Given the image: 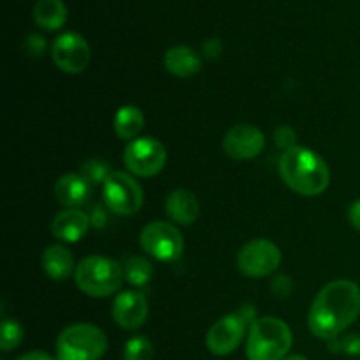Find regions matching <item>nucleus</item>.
<instances>
[{
	"label": "nucleus",
	"mask_w": 360,
	"mask_h": 360,
	"mask_svg": "<svg viewBox=\"0 0 360 360\" xmlns=\"http://www.w3.org/2000/svg\"><path fill=\"white\" fill-rule=\"evenodd\" d=\"M360 315V290L348 280L327 283L313 301L308 326L320 340H334Z\"/></svg>",
	"instance_id": "1"
},
{
	"label": "nucleus",
	"mask_w": 360,
	"mask_h": 360,
	"mask_svg": "<svg viewBox=\"0 0 360 360\" xmlns=\"http://www.w3.org/2000/svg\"><path fill=\"white\" fill-rule=\"evenodd\" d=\"M280 176L287 186L306 197H315L326 192L330 181L326 160L315 151L302 146L283 151L280 158Z\"/></svg>",
	"instance_id": "2"
},
{
	"label": "nucleus",
	"mask_w": 360,
	"mask_h": 360,
	"mask_svg": "<svg viewBox=\"0 0 360 360\" xmlns=\"http://www.w3.org/2000/svg\"><path fill=\"white\" fill-rule=\"evenodd\" d=\"M292 348V330L274 316L257 319L250 326L246 341L248 360H283Z\"/></svg>",
	"instance_id": "3"
},
{
	"label": "nucleus",
	"mask_w": 360,
	"mask_h": 360,
	"mask_svg": "<svg viewBox=\"0 0 360 360\" xmlns=\"http://www.w3.org/2000/svg\"><path fill=\"white\" fill-rule=\"evenodd\" d=\"M56 360H101L108 350V338L94 323H74L56 338Z\"/></svg>",
	"instance_id": "4"
},
{
	"label": "nucleus",
	"mask_w": 360,
	"mask_h": 360,
	"mask_svg": "<svg viewBox=\"0 0 360 360\" xmlns=\"http://www.w3.org/2000/svg\"><path fill=\"white\" fill-rule=\"evenodd\" d=\"M74 280L90 297H109L122 288L123 266L108 257H88L76 267Z\"/></svg>",
	"instance_id": "5"
},
{
	"label": "nucleus",
	"mask_w": 360,
	"mask_h": 360,
	"mask_svg": "<svg viewBox=\"0 0 360 360\" xmlns=\"http://www.w3.org/2000/svg\"><path fill=\"white\" fill-rule=\"evenodd\" d=\"M104 202L108 210H111L120 217H130L136 214L143 207L144 195L139 183L130 174L122 171H112L108 181L102 188Z\"/></svg>",
	"instance_id": "6"
},
{
	"label": "nucleus",
	"mask_w": 360,
	"mask_h": 360,
	"mask_svg": "<svg viewBox=\"0 0 360 360\" xmlns=\"http://www.w3.org/2000/svg\"><path fill=\"white\" fill-rule=\"evenodd\" d=\"M123 162L132 174L151 178L164 169L167 162V151L158 139L137 137L127 144L123 151Z\"/></svg>",
	"instance_id": "7"
},
{
	"label": "nucleus",
	"mask_w": 360,
	"mask_h": 360,
	"mask_svg": "<svg viewBox=\"0 0 360 360\" xmlns=\"http://www.w3.org/2000/svg\"><path fill=\"white\" fill-rule=\"evenodd\" d=\"M141 246L148 255L155 257L162 262H174L183 255V243L181 234L174 225L167 221H151L141 232Z\"/></svg>",
	"instance_id": "8"
},
{
	"label": "nucleus",
	"mask_w": 360,
	"mask_h": 360,
	"mask_svg": "<svg viewBox=\"0 0 360 360\" xmlns=\"http://www.w3.org/2000/svg\"><path fill=\"white\" fill-rule=\"evenodd\" d=\"M281 264V252L269 239H253L238 253V269L250 278H266Z\"/></svg>",
	"instance_id": "9"
},
{
	"label": "nucleus",
	"mask_w": 360,
	"mask_h": 360,
	"mask_svg": "<svg viewBox=\"0 0 360 360\" xmlns=\"http://www.w3.org/2000/svg\"><path fill=\"white\" fill-rule=\"evenodd\" d=\"M51 58L63 72L79 74L90 63V46L76 32H65L51 44Z\"/></svg>",
	"instance_id": "10"
},
{
	"label": "nucleus",
	"mask_w": 360,
	"mask_h": 360,
	"mask_svg": "<svg viewBox=\"0 0 360 360\" xmlns=\"http://www.w3.org/2000/svg\"><path fill=\"white\" fill-rule=\"evenodd\" d=\"M246 320L243 319L239 313H232V315L221 316L218 322L213 323L206 336V347L207 350L218 357H225L231 355L232 352L238 350L241 345L243 338L246 334Z\"/></svg>",
	"instance_id": "11"
},
{
	"label": "nucleus",
	"mask_w": 360,
	"mask_h": 360,
	"mask_svg": "<svg viewBox=\"0 0 360 360\" xmlns=\"http://www.w3.org/2000/svg\"><path fill=\"white\" fill-rule=\"evenodd\" d=\"M264 146H266V137L262 130L248 123L234 125L224 137L225 153L236 160H252L262 153Z\"/></svg>",
	"instance_id": "12"
},
{
	"label": "nucleus",
	"mask_w": 360,
	"mask_h": 360,
	"mask_svg": "<svg viewBox=\"0 0 360 360\" xmlns=\"http://www.w3.org/2000/svg\"><path fill=\"white\" fill-rule=\"evenodd\" d=\"M112 319L122 329L136 330L146 322L148 301L141 292L127 290L116 295L112 304Z\"/></svg>",
	"instance_id": "13"
},
{
	"label": "nucleus",
	"mask_w": 360,
	"mask_h": 360,
	"mask_svg": "<svg viewBox=\"0 0 360 360\" xmlns=\"http://www.w3.org/2000/svg\"><path fill=\"white\" fill-rule=\"evenodd\" d=\"M90 214L81 210H63L53 218L51 231L63 243H77L90 229Z\"/></svg>",
	"instance_id": "14"
},
{
	"label": "nucleus",
	"mask_w": 360,
	"mask_h": 360,
	"mask_svg": "<svg viewBox=\"0 0 360 360\" xmlns=\"http://www.w3.org/2000/svg\"><path fill=\"white\" fill-rule=\"evenodd\" d=\"M91 186L81 174H65L56 181L55 197L67 210H76L90 197Z\"/></svg>",
	"instance_id": "15"
},
{
	"label": "nucleus",
	"mask_w": 360,
	"mask_h": 360,
	"mask_svg": "<svg viewBox=\"0 0 360 360\" xmlns=\"http://www.w3.org/2000/svg\"><path fill=\"white\" fill-rule=\"evenodd\" d=\"M169 218L179 225H192L199 217V200L188 190H174L165 200Z\"/></svg>",
	"instance_id": "16"
},
{
	"label": "nucleus",
	"mask_w": 360,
	"mask_h": 360,
	"mask_svg": "<svg viewBox=\"0 0 360 360\" xmlns=\"http://www.w3.org/2000/svg\"><path fill=\"white\" fill-rule=\"evenodd\" d=\"M165 69L178 77H190L200 70V56L188 46H174L164 56Z\"/></svg>",
	"instance_id": "17"
},
{
	"label": "nucleus",
	"mask_w": 360,
	"mask_h": 360,
	"mask_svg": "<svg viewBox=\"0 0 360 360\" xmlns=\"http://www.w3.org/2000/svg\"><path fill=\"white\" fill-rule=\"evenodd\" d=\"M42 269L51 280L63 281L72 274L74 259L72 253L65 246L53 245L42 253Z\"/></svg>",
	"instance_id": "18"
},
{
	"label": "nucleus",
	"mask_w": 360,
	"mask_h": 360,
	"mask_svg": "<svg viewBox=\"0 0 360 360\" xmlns=\"http://www.w3.org/2000/svg\"><path fill=\"white\" fill-rule=\"evenodd\" d=\"M34 20L44 30H58L67 21V7L62 0H39L34 6Z\"/></svg>",
	"instance_id": "19"
},
{
	"label": "nucleus",
	"mask_w": 360,
	"mask_h": 360,
	"mask_svg": "<svg viewBox=\"0 0 360 360\" xmlns=\"http://www.w3.org/2000/svg\"><path fill=\"white\" fill-rule=\"evenodd\" d=\"M144 127V116L136 105H122L115 115V132L120 139L134 141Z\"/></svg>",
	"instance_id": "20"
},
{
	"label": "nucleus",
	"mask_w": 360,
	"mask_h": 360,
	"mask_svg": "<svg viewBox=\"0 0 360 360\" xmlns=\"http://www.w3.org/2000/svg\"><path fill=\"white\" fill-rule=\"evenodd\" d=\"M122 266L123 276L134 287H144L153 278V266L144 257H127Z\"/></svg>",
	"instance_id": "21"
},
{
	"label": "nucleus",
	"mask_w": 360,
	"mask_h": 360,
	"mask_svg": "<svg viewBox=\"0 0 360 360\" xmlns=\"http://www.w3.org/2000/svg\"><path fill=\"white\" fill-rule=\"evenodd\" d=\"M155 348L150 340L143 336L130 338L123 348V360H153Z\"/></svg>",
	"instance_id": "22"
},
{
	"label": "nucleus",
	"mask_w": 360,
	"mask_h": 360,
	"mask_svg": "<svg viewBox=\"0 0 360 360\" xmlns=\"http://www.w3.org/2000/svg\"><path fill=\"white\" fill-rule=\"evenodd\" d=\"M23 341V327L20 322L11 319L2 320V327H0V348L2 352H11L18 348Z\"/></svg>",
	"instance_id": "23"
},
{
	"label": "nucleus",
	"mask_w": 360,
	"mask_h": 360,
	"mask_svg": "<svg viewBox=\"0 0 360 360\" xmlns=\"http://www.w3.org/2000/svg\"><path fill=\"white\" fill-rule=\"evenodd\" d=\"M111 172L112 171L109 169V165L102 160H88L79 169V174L86 179L90 186L104 185L109 176H111Z\"/></svg>",
	"instance_id": "24"
},
{
	"label": "nucleus",
	"mask_w": 360,
	"mask_h": 360,
	"mask_svg": "<svg viewBox=\"0 0 360 360\" xmlns=\"http://www.w3.org/2000/svg\"><path fill=\"white\" fill-rule=\"evenodd\" d=\"M330 352H343V354L352 355V357H359L360 355V334H350L345 338H334L329 340Z\"/></svg>",
	"instance_id": "25"
},
{
	"label": "nucleus",
	"mask_w": 360,
	"mask_h": 360,
	"mask_svg": "<svg viewBox=\"0 0 360 360\" xmlns=\"http://www.w3.org/2000/svg\"><path fill=\"white\" fill-rule=\"evenodd\" d=\"M23 53L32 58H39L41 55H44L46 51V39L39 34H30L23 39Z\"/></svg>",
	"instance_id": "26"
},
{
	"label": "nucleus",
	"mask_w": 360,
	"mask_h": 360,
	"mask_svg": "<svg viewBox=\"0 0 360 360\" xmlns=\"http://www.w3.org/2000/svg\"><path fill=\"white\" fill-rule=\"evenodd\" d=\"M295 139H297V134H295V130L288 125L278 127L276 132H274V143L280 148H283L285 151L295 146Z\"/></svg>",
	"instance_id": "27"
},
{
	"label": "nucleus",
	"mask_w": 360,
	"mask_h": 360,
	"mask_svg": "<svg viewBox=\"0 0 360 360\" xmlns=\"http://www.w3.org/2000/svg\"><path fill=\"white\" fill-rule=\"evenodd\" d=\"M271 288H273L274 294L280 295V297H287V295L292 292L290 278L285 276V274H281V276L274 278V281H273V285H271Z\"/></svg>",
	"instance_id": "28"
},
{
	"label": "nucleus",
	"mask_w": 360,
	"mask_h": 360,
	"mask_svg": "<svg viewBox=\"0 0 360 360\" xmlns=\"http://www.w3.org/2000/svg\"><path fill=\"white\" fill-rule=\"evenodd\" d=\"M224 51V44H221L220 39L213 37V39H207L206 42L202 44V53L207 56V58H218Z\"/></svg>",
	"instance_id": "29"
},
{
	"label": "nucleus",
	"mask_w": 360,
	"mask_h": 360,
	"mask_svg": "<svg viewBox=\"0 0 360 360\" xmlns=\"http://www.w3.org/2000/svg\"><path fill=\"white\" fill-rule=\"evenodd\" d=\"M348 220L357 231H360V200H355L348 210Z\"/></svg>",
	"instance_id": "30"
},
{
	"label": "nucleus",
	"mask_w": 360,
	"mask_h": 360,
	"mask_svg": "<svg viewBox=\"0 0 360 360\" xmlns=\"http://www.w3.org/2000/svg\"><path fill=\"white\" fill-rule=\"evenodd\" d=\"M90 220L94 227H104L105 221H108V217L104 213V207H94V213L90 214Z\"/></svg>",
	"instance_id": "31"
},
{
	"label": "nucleus",
	"mask_w": 360,
	"mask_h": 360,
	"mask_svg": "<svg viewBox=\"0 0 360 360\" xmlns=\"http://www.w3.org/2000/svg\"><path fill=\"white\" fill-rule=\"evenodd\" d=\"M16 360H56V359H53L51 355H48V354H44V352H28V354H25V355H21V357H18Z\"/></svg>",
	"instance_id": "32"
},
{
	"label": "nucleus",
	"mask_w": 360,
	"mask_h": 360,
	"mask_svg": "<svg viewBox=\"0 0 360 360\" xmlns=\"http://www.w3.org/2000/svg\"><path fill=\"white\" fill-rule=\"evenodd\" d=\"M283 360H308V359L302 357V355H299V354H292V355H287Z\"/></svg>",
	"instance_id": "33"
}]
</instances>
